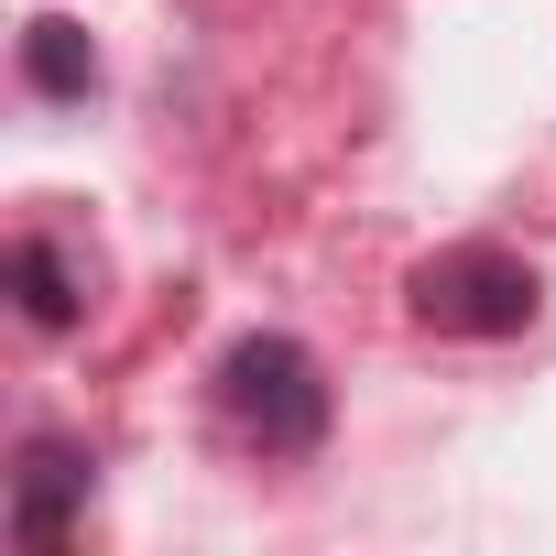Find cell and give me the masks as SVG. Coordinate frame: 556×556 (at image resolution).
<instances>
[{"label":"cell","instance_id":"obj_1","mask_svg":"<svg viewBox=\"0 0 556 556\" xmlns=\"http://www.w3.org/2000/svg\"><path fill=\"white\" fill-rule=\"evenodd\" d=\"M218 404H229V426H240L262 458H317V447H328V415H339L317 350H295L285 328L229 339V361H218Z\"/></svg>","mask_w":556,"mask_h":556},{"label":"cell","instance_id":"obj_2","mask_svg":"<svg viewBox=\"0 0 556 556\" xmlns=\"http://www.w3.org/2000/svg\"><path fill=\"white\" fill-rule=\"evenodd\" d=\"M404 295H415V317H426L437 339H513V328H534V306H545L534 262H513V251H491V240H458V251L415 262Z\"/></svg>","mask_w":556,"mask_h":556},{"label":"cell","instance_id":"obj_3","mask_svg":"<svg viewBox=\"0 0 556 556\" xmlns=\"http://www.w3.org/2000/svg\"><path fill=\"white\" fill-rule=\"evenodd\" d=\"M77 502H88V447L34 437V447H23V469H12V534L45 556V545H66V534H77Z\"/></svg>","mask_w":556,"mask_h":556},{"label":"cell","instance_id":"obj_4","mask_svg":"<svg viewBox=\"0 0 556 556\" xmlns=\"http://www.w3.org/2000/svg\"><path fill=\"white\" fill-rule=\"evenodd\" d=\"M12 295H23V328L55 339V328L88 317V273H66V251H55L45 229H23V240H12Z\"/></svg>","mask_w":556,"mask_h":556},{"label":"cell","instance_id":"obj_5","mask_svg":"<svg viewBox=\"0 0 556 556\" xmlns=\"http://www.w3.org/2000/svg\"><path fill=\"white\" fill-rule=\"evenodd\" d=\"M23 77H34L45 99H88V88H99V55H88L77 23H34V34H23Z\"/></svg>","mask_w":556,"mask_h":556}]
</instances>
